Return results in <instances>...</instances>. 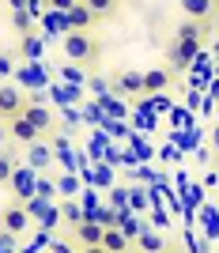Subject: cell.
I'll return each mask as SVG.
<instances>
[{
	"label": "cell",
	"mask_w": 219,
	"mask_h": 253,
	"mask_svg": "<svg viewBox=\"0 0 219 253\" xmlns=\"http://www.w3.org/2000/svg\"><path fill=\"white\" fill-rule=\"evenodd\" d=\"M204 31H208V23H197V19H185L177 27L174 45H170V68H189V64L197 61L200 45H204V38H200Z\"/></svg>",
	"instance_id": "cell-1"
},
{
	"label": "cell",
	"mask_w": 219,
	"mask_h": 253,
	"mask_svg": "<svg viewBox=\"0 0 219 253\" xmlns=\"http://www.w3.org/2000/svg\"><path fill=\"white\" fill-rule=\"evenodd\" d=\"M61 49L72 64H98V38L91 31H68L61 38Z\"/></svg>",
	"instance_id": "cell-2"
},
{
	"label": "cell",
	"mask_w": 219,
	"mask_h": 253,
	"mask_svg": "<svg viewBox=\"0 0 219 253\" xmlns=\"http://www.w3.org/2000/svg\"><path fill=\"white\" fill-rule=\"evenodd\" d=\"M8 185H11V193H15V204H27L34 197V185H38V170H31L27 163H19Z\"/></svg>",
	"instance_id": "cell-3"
},
{
	"label": "cell",
	"mask_w": 219,
	"mask_h": 253,
	"mask_svg": "<svg viewBox=\"0 0 219 253\" xmlns=\"http://www.w3.org/2000/svg\"><path fill=\"white\" fill-rule=\"evenodd\" d=\"M31 227V211H27V204H15L11 201L8 208L0 211V231L15 234V238H23V231Z\"/></svg>",
	"instance_id": "cell-4"
},
{
	"label": "cell",
	"mask_w": 219,
	"mask_h": 253,
	"mask_svg": "<svg viewBox=\"0 0 219 253\" xmlns=\"http://www.w3.org/2000/svg\"><path fill=\"white\" fill-rule=\"evenodd\" d=\"M23 106H27V98H23V91L15 84H0V121H11V117L23 114Z\"/></svg>",
	"instance_id": "cell-5"
},
{
	"label": "cell",
	"mask_w": 219,
	"mask_h": 253,
	"mask_svg": "<svg viewBox=\"0 0 219 253\" xmlns=\"http://www.w3.org/2000/svg\"><path fill=\"white\" fill-rule=\"evenodd\" d=\"M23 163H27L31 170H49L53 148L45 144V140H34V144H27V155H23Z\"/></svg>",
	"instance_id": "cell-6"
},
{
	"label": "cell",
	"mask_w": 219,
	"mask_h": 253,
	"mask_svg": "<svg viewBox=\"0 0 219 253\" xmlns=\"http://www.w3.org/2000/svg\"><path fill=\"white\" fill-rule=\"evenodd\" d=\"M64 19H68V31H91L94 23H98V19H94V11L87 8L84 0H76L72 8L64 11Z\"/></svg>",
	"instance_id": "cell-7"
},
{
	"label": "cell",
	"mask_w": 219,
	"mask_h": 253,
	"mask_svg": "<svg viewBox=\"0 0 219 253\" xmlns=\"http://www.w3.org/2000/svg\"><path fill=\"white\" fill-rule=\"evenodd\" d=\"M4 125H8L11 140H19L23 148H27V144H34V140H42V132H38V128H34L23 114H19V117H11V121H4Z\"/></svg>",
	"instance_id": "cell-8"
},
{
	"label": "cell",
	"mask_w": 219,
	"mask_h": 253,
	"mask_svg": "<svg viewBox=\"0 0 219 253\" xmlns=\"http://www.w3.org/2000/svg\"><path fill=\"white\" fill-rule=\"evenodd\" d=\"M140 76H144V95H163L170 87V80H174L170 68H147V72H140Z\"/></svg>",
	"instance_id": "cell-9"
},
{
	"label": "cell",
	"mask_w": 219,
	"mask_h": 253,
	"mask_svg": "<svg viewBox=\"0 0 219 253\" xmlns=\"http://www.w3.org/2000/svg\"><path fill=\"white\" fill-rule=\"evenodd\" d=\"M23 117H27V121H31V125L38 128V132H45V128H53V114H49V110H45L42 102H27V106H23Z\"/></svg>",
	"instance_id": "cell-10"
},
{
	"label": "cell",
	"mask_w": 219,
	"mask_h": 253,
	"mask_svg": "<svg viewBox=\"0 0 219 253\" xmlns=\"http://www.w3.org/2000/svg\"><path fill=\"white\" fill-rule=\"evenodd\" d=\"M72 231H76V238H80V246H98L106 227H102V223H94V219H84V223H76Z\"/></svg>",
	"instance_id": "cell-11"
},
{
	"label": "cell",
	"mask_w": 219,
	"mask_h": 253,
	"mask_svg": "<svg viewBox=\"0 0 219 253\" xmlns=\"http://www.w3.org/2000/svg\"><path fill=\"white\" fill-rule=\"evenodd\" d=\"M136 246H140V253H167V238L159 231H151V227H144L136 234Z\"/></svg>",
	"instance_id": "cell-12"
},
{
	"label": "cell",
	"mask_w": 219,
	"mask_h": 253,
	"mask_svg": "<svg viewBox=\"0 0 219 253\" xmlns=\"http://www.w3.org/2000/svg\"><path fill=\"white\" fill-rule=\"evenodd\" d=\"M98 246H102L106 253H129V250H132V242H129L125 234L117 231V227H106V231H102V242H98Z\"/></svg>",
	"instance_id": "cell-13"
},
{
	"label": "cell",
	"mask_w": 219,
	"mask_h": 253,
	"mask_svg": "<svg viewBox=\"0 0 219 253\" xmlns=\"http://www.w3.org/2000/svg\"><path fill=\"white\" fill-rule=\"evenodd\" d=\"M117 91H121V95H144V76L136 72V68H125V72L117 76Z\"/></svg>",
	"instance_id": "cell-14"
},
{
	"label": "cell",
	"mask_w": 219,
	"mask_h": 253,
	"mask_svg": "<svg viewBox=\"0 0 219 253\" xmlns=\"http://www.w3.org/2000/svg\"><path fill=\"white\" fill-rule=\"evenodd\" d=\"M181 8H185L189 19H197V23H212V11H216V4H212V0H181Z\"/></svg>",
	"instance_id": "cell-15"
},
{
	"label": "cell",
	"mask_w": 219,
	"mask_h": 253,
	"mask_svg": "<svg viewBox=\"0 0 219 253\" xmlns=\"http://www.w3.org/2000/svg\"><path fill=\"white\" fill-rule=\"evenodd\" d=\"M117 231H121V234H125V238H129V242H136V234H140V231H144V223H140V219H136V215H129V211H121V219H117Z\"/></svg>",
	"instance_id": "cell-16"
},
{
	"label": "cell",
	"mask_w": 219,
	"mask_h": 253,
	"mask_svg": "<svg viewBox=\"0 0 219 253\" xmlns=\"http://www.w3.org/2000/svg\"><path fill=\"white\" fill-rule=\"evenodd\" d=\"M15 167H19V159H15V155H8V151L0 148V189H4V185H8V181H11V174H15Z\"/></svg>",
	"instance_id": "cell-17"
},
{
	"label": "cell",
	"mask_w": 219,
	"mask_h": 253,
	"mask_svg": "<svg viewBox=\"0 0 219 253\" xmlns=\"http://www.w3.org/2000/svg\"><path fill=\"white\" fill-rule=\"evenodd\" d=\"M84 4L94 11V19H110L114 8H117V0H84Z\"/></svg>",
	"instance_id": "cell-18"
},
{
	"label": "cell",
	"mask_w": 219,
	"mask_h": 253,
	"mask_svg": "<svg viewBox=\"0 0 219 253\" xmlns=\"http://www.w3.org/2000/svg\"><path fill=\"white\" fill-rule=\"evenodd\" d=\"M11 23H15V31H19V34H31V23H34L31 8H15V11H11Z\"/></svg>",
	"instance_id": "cell-19"
},
{
	"label": "cell",
	"mask_w": 219,
	"mask_h": 253,
	"mask_svg": "<svg viewBox=\"0 0 219 253\" xmlns=\"http://www.w3.org/2000/svg\"><path fill=\"white\" fill-rule=\"evenodd\" d=\"M61 211H64V223H68V227H76V223H84V211H80V204L64 201V204H61Z\"/></svg>",
	"instance_id": "cell-20"
},
{
	"label": "cell",
	"mask_w": 219,
	"mask_h": 253,
	"mask_svg": "<svg viewBox=\"0 0 219 253\" xmlns=\"http://www.w3.org/2000/svg\"><path fill=\"white\" fill-rule=\"evenodd\" d=\"M11 72H15V57H11V53H0V84H8Z\"/></svg>",
	"instance_id": "cell-21"
},
{
	"label": "cell",
	"mask_w": 219,
	"mask_h": 253,
	"mask_svg": "<svg viewBox=\"0 0 219 253\" xmlns=\"http://www.w3.org/2000/svg\"><path fill=\"white\" fill-rule=\"evenodd\" d=\"M129 201H132V208H136V211H144V208H147V197H144V189H129Z\"/></svg>",
	"instance_id": "cell-22"
},
{
	"label": "cell",
	"mask_w": 219,
	"mask_h": 253,
	"mask_svg": "<svg viewBox=\"0 0 219 253\" xmlns=\"http://www.w3.org/2000/svg\"><path fill=\"white\" fill-rule=\"evenodd\" d=\"M23 57H38V42L31 34H23Z\"/></svg>",
	"instance_id": "cell-23"
},
{
	"label": "cell",
	"mask_w": 219,
	"mask_h": 253,
	"mask_svg": "<svg viewBox=\"0 0 219 253\" xmlns=\"http://www.w3.org/2000/svg\"><path fill=\"white\" fill-rule=\"evenodd\" d=\"M45 4H49V8H53V11H57V15H64V11L72 8L76 0H45Z\"/></svg>",
	"instance_id": "cell-24"
},
{
	"label": "cell",
	"mask_w": 219,
	"mask_h": 253,
	"mask_svg": "<svg viewBox=\"0 0 219 253\" xmlns=\"http://www.w3.org/2000/svg\"><path fill=\"white\" fill-rule=\"evenodd\" d=\"M110 201H114L117 208L125 211V204H129V189H114V197H110Z\"/></svg>",
	"instance_id": "cell-25"
},
{
	"label": "cell",
	"mask_w": 219,
	"mask_h": 253,
	"mask_svg": "<svg viewBox=\"0 0 219 253\" xmlns=\"http://www.w3.org/2000/svg\"><path fill=\"white\" fill-rule=\"evenodd\" d=\"M204 189H219V170H208V174H204Z\"/></svg>",
	"instance_id": "cell-26"
},
{
	"label": "cell",
	"mask_w": 219,
	"mask_h": 253,
	"mask_svg": "<svg viewBox=\"0 0 219 253\" xmlns=\"http://www.w3.org/2000/svg\"><path fill=\"white\" fill-rule=\"evenodd\" d=\"M212 151L219 155V125H212Z\"/></svg>",
	"instance_id": "cell-27"
},
{
	"label": "cell",
	"mask_w": 219,
	"mask_h": 253,
	"mask_svg": "<svg viewBox=\"0 0 219 253\" xmlns=\"http://www.w3.org/2000/svg\"><path fill=\"white\" fill-rule=\"evenodd\" d=\"M53 253H72V246L68 242H53Z\"/></svg>",
	"instance_id": "cell-28"
},
{
	"label": "cell",
	"mask_w": 219,
	"mask_h": 253,
	"mask_svg": "<svg viewBox=\"0 0 219 253\" xmlns=\"http://www.w3.org/2000/svg\"><path fill=\"white\" fill-rule=\"evenodd\" d=\"M80 253H106V250H102V246H84Z\"/></svg>",
	"instance_id": "cell-29"
},
{
	"label": "cell",
	"mask_w": 219,
	"mask_h": 253,
	"mask_svg": "<svg viewBox=\"0 0 219 253\" xmlns=\"http://www.w3.org/2000/svg\"><path fill=\"white\" fill-rule=\"evenodd\" d=\"M4 140H8V125L0 121V148H4Z\"/></svg>",
	"instance_id": "cell-30"
},
{
	"label": "cell",
	"mask_w": 219,
	"mask_h": 253,
	"mask_svg": "<svg viewBox=\"0 0 219 253\" xmlns=\"http://www.w3.org/2000/svg\"><path fill=\"white\" fill-rule=\"evenodd\" d=\"M129 253H140V250H129Z\"/></svg>",
	"instance_id": "cell-31"
},
{
	"label": "cell",
	"mask_w": 219,
	"mask_h": 253,
	"mask_svg": "<svg viewBox=\"0 0 219 253\" xmlns=\"http://www.w3.org/2000/svg\"><path fill=\"white\" fill-rule=\"evenodd\" d=\"M212 4H219V0H212Z\"/></svg>",
	"instance_id": "cell-32"
},
{
	"label": "cell",
	"mask_w": 219,
	"mask_h": 253,
	"mask_svg": "<svg viewBox=\"0 0 219 253\" xmlns=\"http://www.w3.org/2000/svg\"><path fill=\"white\" fill-rule=\"evenodd\" d=\"M167 253H174V250H167Z\"/></svg>",
	"instance_id": "cell-33"
},
{
	"label": "cell",
	"mask_w": 219,
	"mask_h": 253,
	"mask_svg": "<svg viewBox=\"0 0 219 253\" xmlns=\"http://www.w3.org/2000/svg\"><path fill=\"white\" fill-rule=\"evenodd\" d=\"M216 98H219V95H216Z\"/></svg>",
	"instance_id": "cell-34"
},
{
	"label": "cell",
	"mask_w": 219,
	"mask_h": 253,
	"mask_svg": "<svg viewBox=\"0 0 219 253\" xmlns=\"http://www.w3.org/2000/svg\"><path fill=\"white\" fill-rule=\"evenodd\" d=\"M216 170H219V167H216Z\"/></svg>",
	"instance_id": "cell-35"
}]
</instances>
